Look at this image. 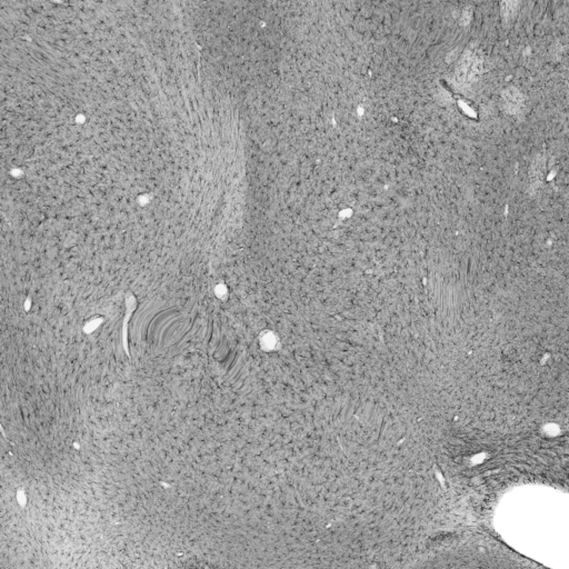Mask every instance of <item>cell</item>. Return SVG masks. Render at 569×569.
<instances>
[{"mask_svg": "<svg viewBox=\"0 0 569 569\" xmlns=\"http://www.w3.org/2000/svg\"><path fill=\"white\" fill-rule=\"evenodd\" d=\"M470 18H472V11H470V8L465 9L464 12H463L462 19H460V23L467 24L470 21Z\"/></svg>", "mask_w": 569, "mask_h": 569, "instance_id": "4", "label": "cell"}, {"mask_svg": "<svg viewBox=\"0 0 569 569\" xmlns=\"http://www.w3.org/2000/svg\"><path fill=\"white\" fill-rule=\"evenodd\" d=\"M503 98L506 109L510 114H517L522 109L525 101L522 92L517 90L516 88H508V89L505 90L503 92Z\"/></svg>", "mask_w": 569, "mask_h": 569, "instance_id": "2", "label": "cell"}, {"mask_svg": "<svg viewBox=\"0 0 569 569\" xmlns=\"http://www.w3.org/2000/svg\"><path fill=\"white\" fill-rule=\"evenodd\" d=\"M483 70V57L478 50L468 48L456 68L455 78L460 85L476 81Z\"/></svg>", "mask_w": 569, "mask_h": 569, "instance_id": "1", "label": "cell"}, {"mask_svg": "<svg viewBox=\"0 0 569 569\" xmlns=\"http://www.w3.org/2000/svg\"><path fill=\"white\" fill-rule=\"evenodd\" d=\"M517 2L515 1H505L502 3V12L505 18L513 17L517 10Z\"/></svg>", "mask_w": 569, "mask_h": 569, "instance_id": "3", "label": "cell"}]
</instances>
